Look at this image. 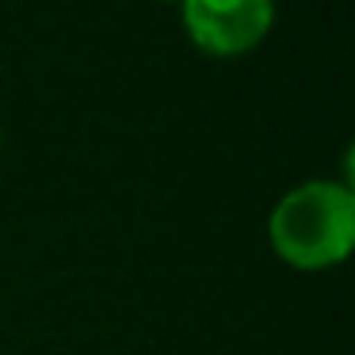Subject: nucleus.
Returning <instances> with one entry per match:
<instances>
[{"instance_id":"nucleus-1","label":"nucleus","mask_w":355,"mask_h":355,"mask_svg":"<svg viewBox=\"0 0 355 355\" xmlns=\"http://www.w3.org/2000/svg\"><path fill=\"white\" fill-rule=\"evenodd\" d=\"M271 245L294 268H332L355 245V195L347 184L309 180L271 210Z\"/></svg>"},{"instance_id":"nucleus-2","label":"nucleus","mask_w":355,"mask_h":355,"mask_svg":"<svg viewBox=\"0 0 355 355\" xmlns=\"http://www.w3.org/2000/svg\"><path fill=\"white\" fill-rule=\"evenodd\" d=\"M180 4L191 42L218 58L260 46L275 19V0H180Z\"/></svg>"},{"instance_id":"nucleus-3","label":"nucleus","mask_w":355,"mask_h":355,"mask_svg":"<svg viewBox=\"0 0 355 355\" xmlns=\"http://www.w3.org/2000/svg\"><path fill=\"white\" fill-rule=\"evenodd\" d=\"M168 4H180V0H168Z\"/></svg>"}]
</instances>
